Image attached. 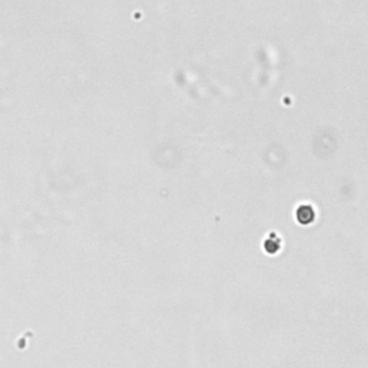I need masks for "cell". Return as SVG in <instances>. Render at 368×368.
Masks as SVG:
<instances>
[{
  "label": "cell",
  "mask_w": 368,
  "mask_h": 368,
  "mask_svg": "<svg viewBox=\"0 0 368 368\" xmlns=\"http://www.w3.org/2000/svg\"><path fill=\"white\" fill-rule=\"evenodd\" d=\"M296 219L301 225H310L315 219V212L311 206H301L296 210Z\"/></svg>",
  "instance_id": "1"
},
{
  "label": "cell",
  "mask_w": 368,
  "mask_h": 368,
  "mask_svg": "<svg viewBox=\"0 0 368 368\" xmlns=\"http://www.w3.org/2000/svg\"><path fill=\"white\" fill-rule=\"evenodd\" d=\"M265 249L269 252V253H275L278 249H279V242H273V240H266V243H265Z\"/></svg>",
  "instance_id": "2"
}]
</instances>
